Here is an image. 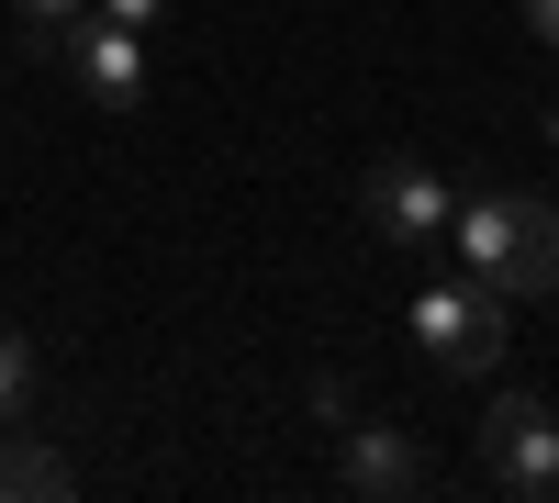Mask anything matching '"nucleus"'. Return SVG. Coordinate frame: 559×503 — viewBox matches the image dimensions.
<instances>
[{"mask_svg":"<svg viewBox=\"0 0 559 503\" xmlns=\"http://www.w3.org/2000/svg\"><path fill=\"white\" fill-rule=\"evenodd\" d=\"M57 492H79V470H68L45 436L0 426V503H57Z\"/></svg>","mask_w":559,"mask_h":503,"instance_id":"7","label":"nucleus"},{"mask_svg":"<svg viewBox=\"0 0 559 503\" xmlns=\"http://www.w3.org/2000/svg\"><path fill=\"white\" fill-rule=\"evenodd\" d=\"M79 12H90V0H12V23L34 34V57H57V34H68Z\"/></svg>","mask_w":559,"mask_h":503,"instance_id":"9","label":"nucleus"},{"mask_svg":"<svg viewBox=\"0 0 559 503\" xmlns=\"http://www.w3.org/2000/svg\"><path fill=\"white\" fill-rule=\"evenodd\" d=\"M313 415H324V426L358 415V381H347V370H324V381H313Z\"/></svg>","mask_w":559,"mask_h":503,"instance_id":"10","label":"nucleus"},{"mask_svg":"<svg viewBox=\"0 0 559 503\" xmlns=\"http://www.w3.org/2000/svg\"><path fill=\"white\" fill-rule=\"evenodd\" d=\"M90 12H112V23H134V34H146V23L168 12V0H90Z\"/></svg>","mask_w":559,"mask_h":503,"instance_id":"11","label":"nucleus"},{"mask_svg":"<svg viewBox=\"0 0 559 503\" xmlns=\"http://www.w3.org/2000/svg\"><path fill=\"white\" fill-rule=\"evenodd\" d=\"M23 415H34V336L0 325V426H23Z\"/></svg>","mask_w":559,"mask_h":503,"instance_id":"8","label":"nucleus"},{"mask_svg":"<svg viewBox=\"0 0 559 503\" xmlns=\"http://www.w3.org/2000/svg\"><path fill=\"white\" fill-rule=\"evenodd\" d=\"M548 123H559V112H548Z\"/></svg>","mask_w":559,"mask_h":503,"instance_id":"13","label":"nucleus"},{"mask_svg":"<svg viewBox=\"0 0 559 503\" xmlns=\"http://www.w3.org/2000/svg\"><path fill=\"white\" fill-rule=\"evenodd\" d=\"M526 34H537L548 57H559V0H526Z\"/></svg>","mask_w":559,"mask_h":503,"instance_id":"12","label":"nucleus"},{"mask_svg":"<svg viewBox=\"0 0 559 503\" xmlns=\"http://www.w3.org/2000/svg\"><path fill=\"white\" fill-rule=\"evenodd\" d=\"M437 247H459V268H471L481 291H503V302L559 291V202H537V191L471 179V191L448 202V236Z\"/></svg>","mask_w":559,"mask_h":503,"instance_id":"1","label":"nucleus"},{"mask_svg":"<svg viewBox=\"0 0 559 503\" xmlns=\"http://www.w3.org/2000/svg\"><path fill=\"white\" fill-rule=\"evenodd\" d=\"M336 481H347L358 503H414V492H426V447H414V426L336 415Z\"/></svg>","mask_w":559,"mask_h":503,"instance_id":"6","label":"nucleus"},{"mask_svg":"<svg viewBox=\"0 0 559 503\" xmlns=\"http://www.w3.org/2000/svg\"><path fill=\"white\" fill-rule=\"evenodd\" d=\"M45 68H68V89H79V101H102V112H134V101H146V34L112 23V12H79Z\"/></svg>","mask_w":559,"mask_h":503,"instance_id":"5","label":"nucleus"},{"mask_svg":"<svg viewBox=\"0 0 559 503\" xmlns=\"http://www.w3.org/2000/svg\"><path fill=\"white\" fill-rule=\"evenodd\" d=\"M448 202H459V179L437 157H381V168L358 179V224L381 247H437L448 236Z\"/></svg>","mask_w":559,"mask_h":503,"instance_id":"4","label":"nucleus"},{"mask_svg":"<svg viewBox=\"0 0 559 503\" xmlns=\"http://www.w3.org/2000/svg\"><path fill=\"white\" fill-rule=\"evenodd\" d=\"M414 347H426L437 370H459V381H492L503 347H515V302L481 291L471 268H459V280H426L414 291Z\"/></svg>","mask_w":559,"mask_h":503,"instance_id":"2","label":"nucleus"},{"mask_svg":"<svg viewBox=\"0 0 559 503\" xmlns=\"http://www.w3.org/2000/svg\"><path fill=\"white\" fill-rule=\"evenodd\" d=\"M481 470L526 503H559V403L548 392H492L481 415Z\"/></svg>","mask_w":559,"mask_h":503,"instance_id":"3","label":"nucleus"}]
</instances>
